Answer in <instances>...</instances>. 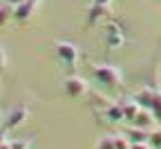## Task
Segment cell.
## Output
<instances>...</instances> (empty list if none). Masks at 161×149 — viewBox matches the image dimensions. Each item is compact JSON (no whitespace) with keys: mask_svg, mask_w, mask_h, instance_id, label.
<instances>
[{"mask_svg":"<svg viewBox=\"0 0 161 149\" xmlns=\"http://www.w3.org/2000/svg\"><path fill=\"white\" fill-rule=\"evenodd\" d=\"M94 80L105 87H116V85H121V71L112 65H101L94 67Z\"/></svg>","mask_w":161,"mask_h":149,"instance_id":"obj_1","label":"cell"},{"mask_svg":"<svg viewBox=\"0 0 161 149\" xmlns=\"http://www.w3.org/2000/svg\"><path fill=\"white\" fill-rule=\"evenodd\" d=\"M56 56L65 67H74L78 62V47L72 42H56Z\"/></svg>","mask_w":161,"mask_h":149,"instance_id":"obj_2","label":"cell"},{"mask_svg":"<svg viewBox=\"0 0 161 149\" xmlns=\"http://www.w3.org/2000/svg\"><path fill=\"white\" fill-rule=\"evenodd\" d=\"M63 89H65V94L72 96V98H80V96H85V94L90 91L87 80L80 78V76H67L65 82H63Z\"/></svg>","mask_w":161,"mask_h":149,"instance_id":"obj_3","label":"cell"},{"mask_svg":"<svg viewBox=\"0 0 161 149\" xmlns=\"http://www.w3.org/2000/svg\"><path fill=\"white\" fill-rule=\"evenodd\" d=\"M36 11V0H20V3L14 7V18L20 20V23H25L29 20Z\"/></svg>","mask_w":161,"mask_h":149,"instance_id":"obj_4","label":"cell"},{"mask_svg":"<svg viewBox=\"0 0 161 149\" xmlns=\"http://www.w3.org/2000/svg\"><path fill=\"white\" fill-rule=\"evenodd\" d=\"M154 122H157V116L152 114V109H143V107H141L139 114L132 118V125L134 127H143V129H154Z\"/></svg>","mask_w":161,"mask_h":149,"instance_id":"obj_5","label":"cell"},{"mask_svg":"<svg viewBox=\"0 0 161 149\" xmlns=\"http://www.w3.org/2000/svg\"><path fill=\"white\" fill-rule=\"evenodd\" d=\"M105 45L110 49H119L121 45H123V33H121V29L116 25H108L105 27Z\"/></svg>","mask_w":161,"mask_h":149,"instance_id":"obj_6","label":"cell"},{"mask_svg":"<svg viewBox=\"0 0 161 149\" xmlns=\"http://www.w3.org/2000/svg\"><path fill=\"white\" fill-rule=\"evenodd\" d=\"M27 118H29V109H27V107L11 109V114L7 116V129H16V127H20Z\"/></svg>","mask_w":161,"mask_h":149,"instance_id":"obj_7","label":"cell"},{"mask_svg":"<svg viewBox=\"0 0 161 149\" xmlns=\"http://www.w3.org/2000/svg\"><path fill=\"white\" fill-rule=\"evenodd\" d=\"M103 111H105V118H108L110 122H121V120H125L123 105H114V102H108L105 107H103Z\"/></svg>","mask_w":161,"mask_h":149,"instance_id":"obj_8","label":"cell"},{"mask_svg":"<svg viewBox=\"0 0 161 149\" xmlns=\"http://www.w3.org/2000/svg\"><path fill=\"white\" fill-rule=\"evenodd\" d=\"M125 136H128V140L134 145V142H148V138H150V129H143V127H130L128 131H123Z\"/></svg>","mask_w":161,"mask_h":149,"instance_id":"obj_9","label":"cell"},{"mask_svg":"<svg viewBox=\"0 0 161 149\" xmlns=\"http://www.w3.org/2000/svg\"><path fill=\"white\" fill-rule=\"evenodd\" d=\"M154 94H157V91H152V89H141V91H136V94H134V100H136L143 109H152Z\"/></svg>","mask_w":161,"mask_h":149,"instance_id":"obj_10","label":"cell"},{"mask_svg":"<svg viewBox=\"0 0 161 149\" xmlns=\"http://www.w3.org/2000/svg\"><path fill=\"white\" fill-rule=\"evenodd\" d=\"M105 13H108V5H94L92 3V7L87 11V25H96Z\"/></svg>","mask_w":161,"mask_h":149,"instance_id":"obj_11","label":"cell"},{"mask_svg":"<svg viewBox=\"0 0 161 149\" xmlns=\"http://www.w3.org/2000/svg\"><path fill=\"white\" fill-rule=\"evenodd\" d=\"M139 109H141V105H139L134 98H132V100H128V102L123 105V111H125V118H128V120H132V118L139 114Z\"/></svg>","mask_w":161,"mask_h":149,"instance_id":"obj_12","label":"cell"},{"mask_svg":"<svg viewBox=\"0 0 161 149\" xmlns=\"http://www.w3.org/2000/svg\"><path fill=\"white\" fill-rule=\"evenodd\" d=\"M114 138V149H132V142L128 140L125 134H119V136H112Z\"/></svg>","mask_w":161,"mask_h":149,"instance_id":"obj_13","label":"cell"},{"mask_svg":"<svg viewBox=\"0 0 161 149\" xmlns=\"http://www.w3.org/2000/svg\"><path fill=\"white\" fill-rule=\"evenodd\" d=\"M148 142L154 147V149H161V127H154V129H150V138Z\"/></svg>","mask_w":161,"mask_h":149,"instance_id":"obj_14","label":"cell"},{"mask_svg":"<svg viewBox=\"0 0 161 149\" xmlns=\"http://www.w3.org/2000/svg\"><path fill=\"white\" fill-rule=\"evenodd\" d=\"M14 16V7L9 5H0V27H5L7 25V20Z\"/></svg>","mask_w":161,"mask_h":149,"instance_id":"obj_15","label":"cell"},{"mask_svg":"<svg viewBox=\"0 0 161 149\" xmlns=\"http://www.w3.org/2000/svg\"><path fill=\"white\" fill-rule=\"evenodd\" d=\"M152 114L157 116V120H161V91L154 94V102H152Z\"/></svg>","mask_w":161,"mask_h":149,"instance_id":"obj_16","label":"cell"},{"mask_svg":"<svg viewBox=\"0 0 161 149\" xmlns=\"http://www.w3.org/2000/svg\"><path fill=\"white\" fill-rule=\"evenodd\" d=\"M96 149H114V138L112 136H105V138H101Z\"/></svg>","mask_w":161,"mask_h":149,"instance_id":"obj_17","label":"cell"},{"mask_svg":"<svg viewBox=\"0 0 161 149\" xmlns=\"http://www.w3.org/2000/svg\"><path fill=\"white\" fill-rule=\"evenodd\" d=\"M11 149H29V140H14Z\"/></svg>","mask_w":161,"mask_h":149,"instance_id":"obj_18","label":"cell"},{"mask_svg":"<svg viewBox=\"0 0 161 149\" xmlns=\"http://www.w3.org/2000/svg\"><path fill=\"white\" fill-rule=\"evenodd\" d=\"M7 69V51L0 47V71H5Z\"/></svg>","mask_w":161,"mask_h":149,"instance_id":"obj_19","label":"cell"},{"mask_svg":"<svg viewBox=\"0 0 161 149\" xmlns=\"http://www.w3.org/2000/svg\"><path fill=\"white\" fill-rule=\"evenodd\" d=\"M132 149H154V147H152L150 142H134Z\"/></svg>","mask_w":161,"mask_h":149,"instance_id":"obj_20","label":"cell"},{"mask_svg":"<svg viewBox=\"0 0 161 149\" xmlns=\"http://www.w3.org/2000/svg\"><path fill=\"white\" fill-rule=\"evenodd\" d=\"M90 3H94V5H110V0H90Z\"/></svg>","mask_w":161,"mask_h":149,"instance_id":"obj_21","label":"cell"},{"mask_svg":"<svg viewBox=\"0 0 161 149\" xmlns=\"http://www.w3.org/2000/svg\"><path fill=\"white\" fill-rule=\"evenodd\" d=\"M0 149H11V142H3V145H0Z\"/></svg>","mask_w":161,"mask_h":149,"instance_id":"obj_22","label":"cell"},{"mask_svg":"<svg viewBox=\"0 0 161 149\" xmlns=\"http://www.w3.org/2000/svg\"><path fill=\"white\" fill-rule=\"evenodd\" d=\"M3 142H5V134H3V131H0V145H3Z\"/></svg>","mask_w":161,"mask_h":149,"instance_id":"obj_23","label":"cell"},{"mask_svg":"<svg viewBox=\"0 0 161 149\" xmlns=\"http://www.w3.org/2000/svg\"><path fill=\"white\" fill-rule=\"evenodd\" d=\"M159 91H161V85H159Z\"/></svg>","mask_w":161,"mask_h":149,"instance_id":"obj_24","label":"cell"}]
</instances>
